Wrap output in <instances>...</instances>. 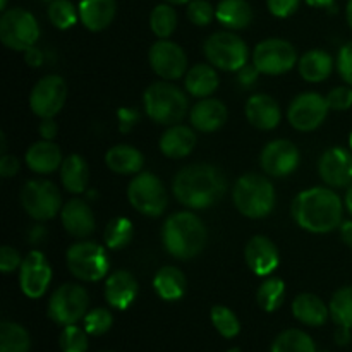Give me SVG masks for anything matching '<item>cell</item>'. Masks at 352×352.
I'll return each mask as SVG.
<instances>
[{
  "label": "cell",
  "mask_w": 352,
  "mask_h": 352,
  "mask_svg": "<svg viewBox=\"0 0 352 352\" xmlns=\"http://www.w3.org/2000/svg\"><path fill=\"white\" fill-rule=\"evenodd\" d=\"M175 198L191 210H205L217 205L227 191V179L222 172L210 164H192L175 174Z\"/></svg>",
  "instance_id": "cell-1"
},
{
  "label": "cell",
  "mask_w": 352,
  "mask_h": 352,
  "mask_svg": "<svg viewBox=\"0 0 352 352\" xmlns=\"http://www.w3.org/2000/svg\"><path fill=\"white\" fill-rule=\"evenodd\" d=\"M342 199L330 188H309L292 201V217L301 229L327 234L342 223Z\"/></svg>",
  "instance_id": "cell-2"
},
{
  "label": "cell",
  "mask_w": 352,
  "mask_h": 352,
  "mask_svg": "<svg viewBox=\"0 0 352 352\" xmlns=\"http://www.w3.org/2000/svg\"><path fill=\"white\" fill-rule=\"evenodd\" d=\"M206 227L192 212H179L168 217L162 230L164 248L177 260H191L206 246Z\"/></svg>",
  "instance_id": "cell-3"
},
{
  "label": "cell",
  "mask_w": 352,
  "mask_h": 352,
  "mask_svg": "<svg viewBox=\"0 0 352 352\" xmlns=\"http://www.w3.org/2000/svg\"><path fill=\"white\" fill-rule=\"evenodd\" d=\"M143 105L151 120L162 126H174L188 113L189 100L179 86L168 81H157L144 91Z\"/></svg>",
  "instance_id": "cell-4"
},
{
  "label": "cell",
  "mask_w": 352,
  "mask_h": 352,
  "mask_svg": "<svg viewBox=\"0 0 352 352\" xmlns=\"http://www.w3.org/2000/svg\"><path fill=\"white\" fill-rule=\"evenodd\" d=\"M232 199L239 213L248 219H265L275 208L274 184L265 175L244 174L234 186Z\"/></svg>",
  "instance_id": "cell-5"
},
{
  "label": "cell",
  "mask_w": 352,
  "mask_h": 352,
  "mask_svg": "<svg viewBox=\"0 0 352 352\" xmlns=\"http://www.w3.org/2000/svg\"><path fill=\"white\" fill-rule=\"evenodd\" d=\"M40 38L38 21L30 10L14 7L3 10L0 17V40L7 48L16 52H26L36 45Z\"/></svg>",
  "instance_id": "cell-6"
},
{
  "label": "cell",
  "mask_w": 352,
  "mask_h": 352,
  "mask_svg": "<svg viewBox=\"0 0 352 352\" xmlns=\"http://www.w3.org/2000/svg\"><path fill=\"white\" fill-rule=\"evenodd\" d=\"M65 260L69 272L79 280L96 282L109 274L110 261L105 248L93 241L72 244L65 253Z\"/></svg>",
  "instance_id": "cell-7"
},
{
  "label": "cell",
  "mask_w": 352,
  "mask_h": 352,
  "mask_svg": "<svg viewBox=\"0 0 352 352\" xmlns=\"http://www.w3.org/2000/svg\"><path fill=\"white\" fill-rule=\"evenodd\" d=\"M205 55L213 67L234 72L248 64V45L234 31H217L206 40Z\"/></svg>",
  "instance_id": "cell-8"
},
{
  "label": "cell",
  "mask_w": 352,
  "mask_h": 352,
  "mask_svg": "<svg viewBox=\"0 0 352 352\" xmlns=\"http://www.w3.org/2000/svg\"><path fill=\"white\" fill-rule=\"evenodd\" d=\"M127 199L141 215L160 217L168 203L164 182L151 172H140L127 186Z\"/></svg>",
  "instance_id": "cell-9"
},
{
  "label": "cell",
  "mask_w": 352,
  "mask_h": 352,
  "mask_svg": "<svg viewBox=\"0 0 352 352\" xmlns=\"http://www.w3.org/2000/svg\"><path fill=\"white\" fill-rule=\"evenodd\" d=\"M21 205L31 219L45 222L62 210V196L57 186L45 179H33L23 186Z\"/></svg>",
  "instance_id": "cell-10"
},
{
  "label": "cell",
  "mask_w": 352,
  "mask_h": 352,
  "mask_svg": "<svg viewBox=\"0 0 352 352\" xmlns=\"http://www.w3.org/2000/svg\"><path fill=\"white\" fill-rule=\"evenodd\" d=\"M89 298L82 285L64 284L52 294L48 316L58 325H76L88 313Z\"/></svg>",
  "instance_id": "cell-11"
},
{
  "label": "cell",
  "mask_w": 352,
  "mask_h": 352,
  "mask_svg": "<svg viewBox=\"0 0 352 352\" xmlns=\"http://www.w3.org/2000/svg\"><path fill=\"white\" fill-rule=\"evenodd\" d=\"M253 64L261 74H285L298 64V52L294 45L282 38H268L256 45L253 52Z\"/></svg>",
  "instance_id": "cell-12"
},
{
  "label": "cell",
  "mask_w": 352,
  "mask_h": 352,
  "mask_svg": "<svg viewBox=\"0 0 352 352\" xmlns=\"http://www.w3.org/2000/svg\"><path fill=\"white\" fill-rule=\"evenodd\" d=\"M329 103L325 96L315 91H306L296 96L289 105L287 119L294 129L309 133L323 124L329 116Z\"/></svg>",
  "instance_id": "cell-13"
},
{
  "label": "cell",
  "mask_w": 352,
  "mask_h": 352,
  "mask_svg": "<svg viewBox=\"0 0 352 352\" xmlns=\"http://www.w3.org/2000/svg\"><path fill=\"white\" fill-rule=\"evenodd\" d=\"M67 100V85L57 74H48L33 86L30 95V107L40 119L55 117Z\"/></svg>",
  "instance_id": "cell-14"
},
{
  "label": "cell",
  "mask_w": 352,
  "mask_h": 352,
  "mask_svg": "<svg viewBox=\"0 0 352 352\" xmlns=\"http://www.w3.org/2000/svg\"><path fill=\"white\" fill-rule=\"evenodd\" d=\"M150 65L157 76L165 81H174L188 72V57L182 47L170 40H158L151 45Z\"/></svg>",
  "instance_id": "cell-15"
},
{
  "label": "cell",
  "mask_w": 352,
  "mask_h": 352,
  "mask_svg": "<svg viewBox=\"0 0 352 352\" xmlns=\"http://www.w3.org/2000/svg\"><path fill=\"white\" fill-rule=\"evenodd\" d=\"M52 282V267L41 251L33 250L23 258L19 268V285L24 296L38 299L47 292Z\"/></svg>",
  "instance_id": "cell-16"
},
{
  "label": "cell",
  "mask_w": 352,
  "mask_h": 352,
  "mask_svg": "<svg viewBox=\"0 0 352 352\" xmlns=\"http://www.w3.org/2000/svg\"><path fill=\"white\" fill-rule=\"evenodd\" d=\"M299 158L301 155L292 141L275 140L263 148L260 155V164L265 174L272 177H285L298 168Z\"/></svg>",
  "instance_id": "cell-17"
},
{
  "label": "cell",
  "mask_w": 352,
  "mask_h": 352,
  "mask_svg": "<svg viewBox=\"0 0 352 352\" xmlns=\"http://www.w3.org/2000/svg\"><path fill=\"white\" fill-rule=\"evenodd\" d=\"M318 174L329 188H346L352 184V151L333 146L322 155Z\"/></svg>",
  "instance_id": "cell-18"
},
{
  "label": "cell",
  "mask_w": 352,
  "mask_h": 352,
  "mask_svg": "<svg viewBox=\"0 0 352 352\" xmlns=\"http://www.w3.org/2000/svg\"><path fill=\"white\" fill-rule=\"evenodd\" d=\"M244 258L250 267L251 272L258 275V277H267L275 268L278 267V250L272 239L267 236H254L248 241L246 248H244Z\"/></svg>",
  "instance_id": "cell-19"
},
{
  "label": "cell",
  "mask_w": 352,
  "mask_h": 352,
  "mask_svg": "<svg viewBox=\"0 0 352 352\" xmlns=\"http://www.w3.org/2000/svg\"><path fill=\"white\" fill-rule=\"evenodd\" d=\"M60 220L67 234H71L72 237H79V239L91 236L96 227L93 210L89 208L88 203L78 198L71 199L62 206Z\"/></svg>",
  "instance_id": "cell-20"
},
{
  "label": "cell",
  "mask_w": 352,
  "mask_h": 352,
  "mask_svg": "<svg viewBox=\"0 0 352 352\" xmlns=\"http://www.w3.org/2000/svg\"><path fill=\"white\" fill-rule=\"evenodd\" d=\"M246 117L251 126L261 131H272L280 124V107L267 93H256L246 102Z\"/></svg>",
  "instance_id": "cell-21"
},
{
  "label": "cell",
  "mask_w": 352,
  "mask_h": 352,
  "mask_svg": "<svg viewBox=\"0 0 352 352\" xmlns=\"http://www.w3.org/2000/svg\"><path fill=\"white\" fill-rule=\"evenodd\" d=\"M227 107L217 98H201L189 113L191 126L199 133H215L227 122Z\"/></svg>",
  "instance_id": "cell-22"
},
{
  "label": "cell",
  "mask_w": 352,
  "mask_h": 352,
  "mask_svg": "<svg viewBox=\"0 0 352 352\" xmlns=\"http://www.w3.org/2000/svg\"><path fill=\"white\" fill-rule=\"evenodd\" d=\"M138 280L127 270H117L105 282V299L112 308L127 309L136 299Z\"/></svg>",
  "instance_id": "cell-23"
},
{
  "label": "cell",
  "mask_w": 352,
  "mask_h": 352,
  "mask_svg": "<svg viewBox=\"0 0 352 352\" xmlns=\"http://www.w3.org/2000/svg\"><path fill=\"white\" fill-rule=\"evenodd\" d=\"M79 19L89 31H103L117 12L116 0H79Z\"/></svg>",
  "instance_id": "cell-24"
},
{
  "label": "cell",
  "mask_w": 352,
  "mask_h": 352,
  "mask_svg": "<svg viewBox=\"0 0 352 352\" xmlns=\"http://www.w3.org/2000/svg\"><path fill=\"white\" fill-rule=\"evenodd\" d=\"M160 151L168 158H184L195 150L196 134L191 127L174 124L160 138Z\"/></svg>",
  "instance_id": "cell-25"
},
{
  "label": "cell",
  "mask_w": 352,
  "mask_h": 352,
  "mask_svg": "<svg viewBox=\"0 0 352 352\" xmlns=\"http://www.w3.org/2000/svg\"><path fill=\"white\" fill-rule=\"evenodd\" d=\"M62 162V151L54 141H36L26 151V165L36 174H52L60 167Z\"/></svg>",
  "instance_id": "cell-26"
},
{
  "label": "cell",
  "mask_w": 352,
  "mask_h": 352,
  "mask_svg": "<svg viewBox=\"0 0 352 352\" xmlns=\"http://www.w3.org/2000/svg\"><path fill=\"white\" fill-rule=\"evenodd\" d=\"M105 164L116 174H140L144 165V157L138 148L131 144H116L105 153Z\"/></svg>",
  "instance_id": "cell-27"
},
{
  "label": "cell",
  "mask_w": 352,
  "mask_h": 352,
  "mask_svg": "<svg viewBox=\"0 0 352 352\" xmlns=\"http://www.w3.org/2000/svg\"><path fill=\"white\" fill-rule=\"evenodd\" d=\"M212 64H196L186 72L184 85L191 96L196 98H208L217 91L220 85L219 74Z\"/></svg>",
  "instance_id": "cell-28"
},
{
  "label": "cell",
  "mask_w": 352,
  "mask_h": 352,
  "mask_svg": "<svg viewBox=\"0 0 352 352\" xmlns=\"http://www.w3.org/2000/svg\"><path fill=\"white\" fill-rule=\"evenodd\" d=\"M298 69L302 79H306L308 82H322L332 74L333 58L327 50L313 48L299 58Z\"/></svg>",
  "instance_id": "cell-29"
},
{
  "label": "cell",
  "mask_w": 352,
  "mask_h": 352,
  "mask_svg": "<svg viewBox=\"0 0 352 352\" xmlns=\"http://www.w3.org/2000/svg\"><path fill=\"white\" fill-rule=\"evenodd\" d=\"M292 313L301 323L309 327L325 325L330 316V308L315 294H299L292 302Z\"/></svg>",
  "instance_id": "cell-30"
},
{
  "label": "cell",
  "mask_w": 352,
  "mask_h": 352,
  "mask_svg": "<svg viewBox=\"0 0 352 352\" xmlns=\"http://www.w3.org/2000/svg\"><path fill=\"white\" fill-rule=\"evenodd\" d=\"M153 287L158 298L164 301H179L184 296L188 282H186L184 274L177 267H162L153 277Z\"/></svg>",
  "instance_id": "cell-31"
},
{
  "label": "cell",
  "mask_w": 352,
  "mask_h": 352,
  "mask_svg": "<svg viewBox=\"0 0 352 352\" xmlns=\"http://www.w3.org/2000/svg\"><path fill=\"white\" fill-rule=\"evenodd\" d=\"M215 17L227 30H244L253 21V9L246 0H220Z\"/></svg>",
  "instance_id": "cell-32"
},
{
  "label": "cell",
  "mask_w": 352,
  "mask_h": 352,
  "mask_svg": "<svg viewBox=\"0 0 352 352\" xmlns=\"http://www.w3.org/2000/svg\"><path fill=\"white\" fill-rule=\"evenodd\" d=\"M60 179L64 188L72 195L86 191L89 182V167L81 155H69L60 165Z\"/></svg>",
  "instance_id": "cell-33"
},
{
  "label": "cell",
  "mask_w": 352,
  "mask_h": 352,
  "mask_svg": "<svg viewBox=\"0 0 352 352\" xmlns=\"http://www.w3.org/2000/svg\"><path fill=\"white\" fill-rule=\"evenodd\" d=\"M31 340L26 329L14 322H2L0 325V352H28Z\"/></svg>",
  "instance_id": "cell-34"
},
{
  "label": "cell",
  "mask_w": 352,
  "mask_h": 352,
  "mask_svg": "<svg viewBox=\"0 0 352 352\" xmlns=\"http://www.w3.org/2000/svg\"><path fill=\"white\" fill-rule=\"evenodd\" d=\"M272 352H316V347L308 333L298 329H289L275 339Z\"/></svg>",
  "instance_id": "cell-35"
},
{
  "label": "cell",
  "mask_w": 352,
  "mask_h": 352,
  "mask_svg": "<svg viewBox=\"0 0 352 352\" xmlns=\"http://www.w3.org/2000/svg\"><path fill=\"white\" fill-rule=\"evenodd\" d=\"M150 28L160 40H167L177 28V12L170 3H160L151 10Z\"/></svg>",
  "instance_id": "cell-36"
},
{
  "label": "cell",
  "mask_w": 352,
  "mask_h": 352,
  "mask_svg": "<svg viewBox=\"0 0 352 352\" xmlns=\"http://www.w3.org/2000/svg\"><path fill=\"white\" fill-rule=\"evenodd\" d=\"M285 298V284L282 278H268L263 284L260 285L256 292L258 305H260L261 309H265L267 313L275 311L282 306Z\"/></svg>",
  "instance_id": "cell-37"
},
{
  "label": "cell",
  "mask_w": 352,
  "mask_h": 352,
  "mask_svg": "<svg viewBox=\"0 0 352 352\" xmlns=\"http://www.w3.org/2000/svg\"><path fill=\"white\" fill-rule=\"evenodd\" d=\"M133 222L129 219H124V217H117L112 222H109L105 234H103V239H105L107 248H110V250H122L133 241Z\"/></svg>",
  "instance_id": "cell-38"
},
{
  "label": "cell",
  "mask_w": 352,
  "mask_h": 352,
  "mask_svg": "<svg viewBox=\"0 0 352 352\" xmlns=\"http://www.w3.org/2000/svg\"><path fill=\"white\" fill-rule=\"evenodd\" d=\"M330 316L339 327L352 329V285L339 289L330 301Z\"/></svg>",
  "instance_id": "cell-39"
},
{
  "label": "cell",
  "mask_w": 352,
  "mask_h": 352,
  "mask_svg": "<svg viewBox=\"0 0 352 352\" xmlns=\"http://www.w3.org/2000/svg\"><path fill=\"white\" fill-rule=\"evenodd\" d=\"M48 19L57 30H69L79 19V10L71 0H50Z\"/></svg>",
  "instance_id": "cell-40"
},
{
  "label": "cell",
  "mask_w": 352,
  "mask_h": 352,
  "mask_svg": "<svg viewBox=\"0 0 352 352\" xmlns=\"http://www.w3.org/2000/svg\"><path fill=\"white\" fill-rule=\"evenodd\" d=\"M212 323L217 332L226 339H232L239 333L241 323L237 320L236 313L227 306H213L212 308Z\"/></svg>",
  "instance_id": "cell-41"
},
{
  "label": "cell",
  "mask_w": 352,
  "mask_h": 352,
  "mask_svg": "<svg viewBox=\"0 0 352 352\" xmlns=\"http://www.w3.org/2000/svg\"><path fill=\"white\" fill-rule=\"evenodd\" d=\"M62 352H86L88 351V332L78 325L64 327L60 333Z\"/></svg>",
  "instance_id": "cell-42"
},
{
  "label": "cell",
  "mask_w": 352,
  "mask_h": 352,
  "mask_svg": "<svg viewBox=\"0 0 352 352\" xmlns=\"http://www.w3.org/2000/svg\"><path fill=\"white\" fill-rule=\"evenodd\" d=\"M112 313L105 308H95L86 313L85 330L89 336H103L112 327Z\"/></svg>",
  "instance_id": "cell-43"
},
{
  "label": "cell",
  "mask_w": 352,
  "mask_h": 352,
  "mask_svg": "<svg viewBox=\"0 0 352 352\" xmlns=\"http://www.w3.org/2000/svg\"><path fill=\"white\" fill-rule=\"evenodd\" d=\"M188 17L196 26H208L215 17V10L208 0H191L188 3Z\"/></svg>",
  "instance_id": "cell-44"
},
{
  "label": "cell",
  "mask_w": 352,
  "mask_h": 352,
  "mask_svg": "<svg viewBox=\"0 0 352 352\" xmlns=\"http://www.w3.org/2000/svg\"><path fill=\"white\" fill-rule=\"evenodd\" d=\"M325 98L330 110H337V112L349 110L352 107V88H349V86H337Z\"/></svg>",
  "instance_id": "cell-45"
},
{
  "label": "cell",
  "mask_w": 352,
  "mask_h": 352,
  "mask_svg": "<svg viewBox=\"0 0 352 352\" xmlns=\"http://www.w3.org/2000/svg\"><path fill=\"white\" fill-rule=\"evenodd\" d=\"M21 263H23V258L12 246L6 244V246L0 248V270H2V274H10L16 268H21Z\"/></svg>",
  "instance_id": "cell-46"
},
{
  "label": "cell",
  "mask_w": 352,
  "mask_h": 352,
  "mask_svg": "<svg viewBox=\"0 0 352 352\" xmlns=\"http://www.w3.org/2000/svg\"><path fill=\"white\" fill-rule=\"evenodd\" d=\"M337 67H339V72L344 78V81L352 86V41L340 48L339 57H337Z\"/></svg>",
  "instance_id": "cell-47"
},
{
  "label": "cell",
  "mask_w": 352,
  "mask_h": 352,
  "mask_svg": "<svg viewBox=\"0 0 352 352\" xmlns=\"http://www.w3.org/2000/svg\"><path fill=\"white\" fill-rule=\"evenodd\" d=\"M301 0H267L268 10L275 17H289L298 10Z\"/></svg>",
  "instance_id": "cell-48"
},
{
  "label": "cell",
  "mask_w": 352,
  "mask_h": 352,
  "mask_svg": "<svg viewBox=\"0 0 352 352\" xmlns=\"http://www.w3.org/2000/svg\"><path fill=\"white\" fill-rule=\"evenodd\" d=\"M140 112L133 107H122L117 112V120H119V131L120 133H129L136 127V124L140 122Z\"/></svg>",
  "instance_id": "cell-49"
},
{
  "label": "cell",
  "mask_w": 352,
  "mask_h": 352,
  "mask_svg": "<svg viewBox=\"0 0 352 352\" xmlns=\"http://www.w3.org/2000/svg\"><path fill=\"white\" fill-rule=\"evenodd\" d=\"M260 74L261 72L258 71L256 65L246 64L244 67H241L239 71H237V81H239V85L244 86V88H251L253 85H256L258 76Z\"/></svg>",
  "instance_id": "cell-50"
},
{
  "label": "cell",
  "mask_w": 352,
  "mask_h": 352,
  "mask_svg": "<svg viewBox=\"0 0 352 352\" xmlns=\"http://www.w3.org/2000/svg\"><path fill=\"white\" fill-rule=\"evenodd\" d=\"M19 160H17V157H14V155L3 153L2 157H0V175H2L3 179L14 177V175L19 172Z\"/></svg>",
  "instance_id": "cell-51"
},
{
  "label": "cell",
  "mask_w": 352,
  "mask_h": 352,
  "mask_svg": "<svg viewBox=\"0 0 352 352\" xmlns=\"http://www.w3.org/2000/svg\"><path fill=\"white\" fill-rule=\"evenodd\" d=\"M38 131H40V136L43 138V140L52 141V140H55V136H57L58 126H57V122L54 120V117H47V119L40 120Z\"/></svg>",
  "instance_id": "cell-52"
},
{
  "label": "cell",
  "mask_w": 352,
  "mask_h": 352,
  "mask_svg": "<svg viewBox=\"0 0 352 352\" xmlns=\"http://www.w3.org/2000/svg\"><path fill=\"white\" fill-rule=\"evenodd\" d=\"M24 57H26L28 64L33 65V67H38V65H41V60H43V55H41V52L36 50L34 47L24 52Z\"/></svg>",
  "instance_id": "cell-53"
},
{
  "label": "cell",
  "mask_w": 352,
  "mask_h": 352,
  "mask_svg": "<svg viewBox=\"0 0 352 352\" xmlns=\"http://www.w3.org/2000/svg\"><path fill=\"white\" fill-rule=\"evenodd\" d=\"M351 340V329L347 327H339L337 325V332H336V342L339 346H347Z\"/></svg>",
  "instance_id": "cell-54"
},
{
  "label": "cell",
  "mask_w": 352,
  "mask_h": 352,
  "mask_svg": "<svg viewBox=\"0 0 352 352\" xmlns=\"http://www.w3.org/2000/svg\"><path fill=\"white\" fill-rule=\"evenodd\" d=\"M340 237L347 246L352 248V220L340 223Z\"/></svg>",
  "instance_id": "cell-55"
},
{
  "label": "cell",
  "mask_w": 352,
  "mask_h": 352,
  "mask_svg": "<svg viewBox=\"0 0 352 352\" xmlns=\"http://www.w3.org/2000/svg\"><path fill=\"white\" fill-rule=\"evenodd\" d=\"M306 3L311 7H330L333 0H306Z\"/></svg>",
  "instance_id": "cell-56"
},
{
  "label": "cell",
  "mask_w": 352,
  "mask_h": 352,
  "mask_svg": "<svg viewBox=\"0 0 352 352\" xmlns=\"http://www.w3.org/2000/svg\"><path fill=\"white\" fill-rule=\"evenodd\" d=\"M346 208H347V212L352 215V184L349 186V189H347V192H346Z\"/></svg>",
  "instance_id": "cell-57"
},
{
  "label": "cell",
  "mask_w": 352,
  "mask_h": 352,
  "mask_svg": "<svg viewBox=\"0 0 352 352\" xmlns=\"http://www.w3.org/2000/svg\"><path fill=\"white\" fill-rule=\"evenodd\" d=\"M346 16H347V23H349V26L352 28V0H349V3H347Z\"/></svg>",
  "instance_id": "cell-58"
},
{
  "label": "cell",
  "mask_w": 352,
  "mask_h": 352,
  "mask_svg": "<svg viewBox=\"0 0 352 352\" xmlns=\"http://www.w3.org/2000/svg\"><path fill=\"white\" fill-rule=\"evenodd\" d=\"M167 3H170V6H182V3H189L191 0H165Z\"/></svg>",
  "instance_id": "cell-59"
},
{
  "label": "cell",
  "mask_w": 352,
  "mask_h": 352,
  "mask_svg": "<svg viewBox=\"0 0 352 352\" xmlns=\"http://www.w3.org/2000/svg\"><path fill=\"white\" fill-rule=\"evenodd\" d=\"M7 2H9V0H0V10H6Z\"/></svg>",
  "instance_id": "cell-60"
},
{
  "label": "cell",
  "mask_w": 352,
  "mask_h": 352,
  "mask_svg": "<svg viewBox=\"0 0 352 352\" xmlns=\"http://www.w3.org/2000/svg\"><path fill=\"white\" fill-rule=\"evenodd\" d=\"M227 352H241V349H237V347H234V349H229Z\"/></svg>",
  "instance_id": "cell-61"
},
{
  "label": "cell",
  "mask_w": 352,
  "mask_h": 352,
  "mask_svg": "<svg viewBox=\"0 0 352 352\" xmlns=\"http://www.w3.org/2000/svg\"><path fill=\"white\" fill-rule=\"evenodd\" d=\"M349 144H351V151H352V133H351V138H349Z\"/></svg>",
  "instance_id": "cell-62"
},
{
  "label": "cell",
  "mask_w": 352,
  "mask_h": 352,
  "mask_svg": "<svg viewBox=\"0 0 352 352\" xmlns=\"http://www.w3.org/2000/svg\"><path fill=\"white\" fill-rule=\"evenodd\" d=\"M320 352H329V351H320Z\"/></svg>",
  "instance_id": "cell-63"
},
{
  "label": "cell",
  "mask_w": 352,
  "mask_h": 352,
  "mask_svg": "<svg viewBox=\"0 0 352 352\" xmlns=\"http://www.w3.org/2000/svg\"><path fill=\"white\" fill-rule=\"evenodd\" d=\"M105 352H109V351H105Z\"/></svg>",
  "instance_id": "cell-64"
}]
</instances>
